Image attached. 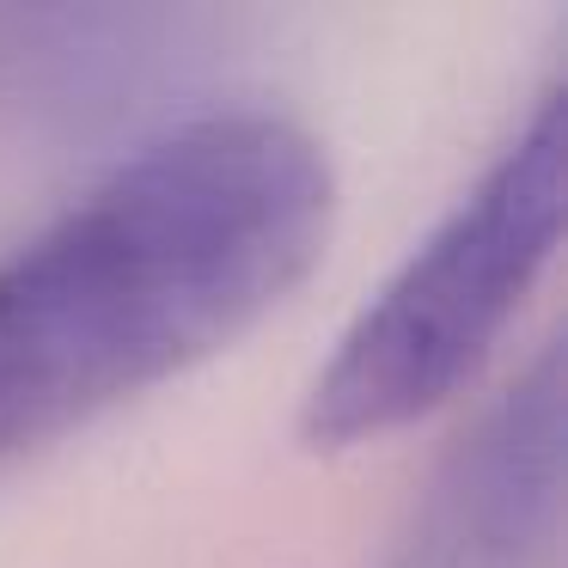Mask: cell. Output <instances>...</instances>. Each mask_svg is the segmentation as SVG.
<instances>
[{
	"label": "cell",
	"instance_id": "1",
	"mask_svg": "<svg viewBox=\"0 0 568 568\" xmlns=\"http://www.w3.org/2000/svg\"><path fill=\"white\" fill-rule=\"evenodd\" d=\"M331 221V160L275 111L129 153L0 257V470L233 348L312 275Z\"/></svg>",
	"mask_w": 568,
	"mask_h": 568
},
{
	"label": "cell",
	"instance_id": "2",
	"mask_svg": "<svg viewBox=\"0 0 568 568\" xmlns=\"http://www.w3.org/2000/svg\"><path fill=\"white\" fill-rule=\"evenodd\" d=\"M562 209L568 99L544 92L531 123L501 148L477 190L343 331L300 404V440L312 453H348L434 416L446 397L465 392L556 257Z\"/></svg>",
	"mask_w": 568,
	"mask_h": 568
},
{
	"label": "cell",
	"instance_id": "3",
	"mask_svg": "<svg viewBox=\"0 0 568 568\" xmlns=\"http://www.w3.org/2000/svg\"><path fill=\"white\" fill-rule=\"evenodd\" d=\"M556 440H562V397L556 361L465 446L458 477L434 501L416 538V568H514L526 562V531L556 526Z\"/></svg>",
	"mask_w": 568,
	"mask_h": 568
}]
</instances>
